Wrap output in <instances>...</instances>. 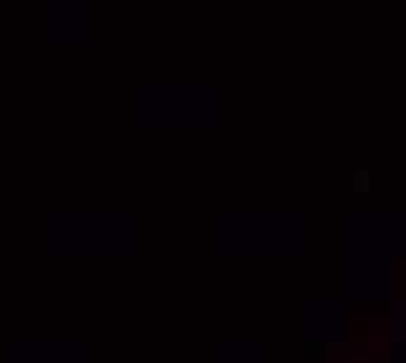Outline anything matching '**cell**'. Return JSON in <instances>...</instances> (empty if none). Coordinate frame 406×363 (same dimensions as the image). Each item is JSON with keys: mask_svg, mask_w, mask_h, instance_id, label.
I'll list each match as a JSON object with an SVG mask.
<instances>
[]
</instances>
